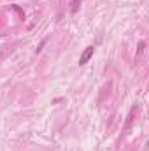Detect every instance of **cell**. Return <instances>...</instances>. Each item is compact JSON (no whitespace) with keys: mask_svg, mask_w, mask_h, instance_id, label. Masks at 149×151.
<instances>
[{"mask_svg":"<svg viewBox=\"0 0 149 151\" xmlns=\"http://www.w3.org/2000/svg\"><path fill=\"white\" fill-rule=\"evenodd\" d=\"M46 42H47V39H44V40L40 42V46H39V47H37V53H40V49L44 47V44H46Z\"/></svg>","mask_w":149,"mask_h":151,"instance_id":"4","label":"cell"},{"mask_svg":"<svg viewBox=\"0 0 149 151\" xmlns=\"http://www.w3.org/2000/svg\"><path fill=\"white\" fill-rule=\"evenodd\" d=\"M93 53H95V47H93V46H88V47L82 51L81 58H79V65H86V63L90 62V58L93 56Z\"/></svg>","mask_w":149,"mask_h":151,"instance_id":"1","label":"cell"},{"mask_svg":"<svg viewBox=\"0 0 149 151\" xmlns=\"http://www.w3.org/2000/svg\"><path fill=\"white\" fill-rule=\"evenodd\" d=\"M144 47H146V42H144V40H140V42H139V46H137V56H140V55L144 53Z\"/></svg>","mask_w":149,"mask_h":151,"instance_id":"2","label":"cell"},{"mask_svg":"<svg viewBox=\"0 0 149 151\" xmlns=\"http://www.w3.org/2000/svg\"><path fill=\"white\" fill-rule=\"evenodd\" d=\"M79 4H81V0H72V7H70V12H72V14H75V12H77Z\"/></svg>","mask_w":149,"mask_h":151,"instance_id":"3","label":"cell"}]
</instances>
